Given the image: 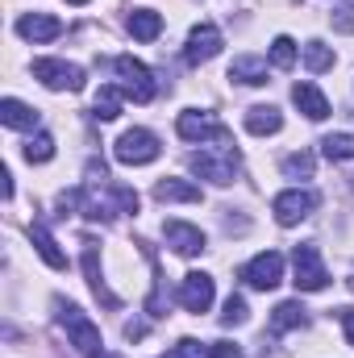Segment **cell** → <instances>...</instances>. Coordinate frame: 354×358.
<instances>
[{"mask_svg": "<svg viewBox=\"0 0 354 358\" xmlns=\"http://www.w3.org/2000/svg\"><path fill=\"white\" fill-rule=\"evenodd\" d=\"M92 358H121V355H108V350H100V355H92Z\"/></svg>", "mask_w": 354, "mask_h": 358, "instance_id": "e575fe53", "label": "cell"}, {"mask_svg": "<svg viewBox=\"0 0 354 358\" xmlns=\"http://www.w3.org/2000/svg\"><path fill=\"white\" fill-rule=\"evenodd\" d=\"M309 325V308L300 300H283L275 313H271V329L275 334H288V329H304Z\"/></svg>", "mask_w": 354, "mask_h": 358, "instance_id": "e0dca14e", "label": "cell"}, {"mask_svg": "<svg viewBox=\"0 0 354 358\" xmlns=\"http://www.w3.org/2000/svg\"><path fill=\"white\" fill-rule=\"evenodd\" d=\"M242 279H246L250 287H259V292H271V287L283 279V259H279L275 250H263V255H255V259L242 267Z\"/></svg>", "mask_w": 354, "mask_h": 358, "instance_id": "30bf717a", "label": "cell"}, {"mask_svg": "<svg viewBox=\"0 0 354 358\" xmlns=\"http://www.w3.org/2000/svg\"><path fill=\"white\" fill-rule=\"evenodd\" d=\"M67 4H88V0H67Z\"/></svg>", "mask_w": 354, "mask_h": 358, "instance_id": "d590c367", "label": "cell"}, {"mask_svg": "<svg viewBox=\"0 0 354 358\" xmlns=\"http://www.w3.org/2000/svg\"><path fill=\"white\" fill-rule=\"evenodd\" d=\"M208 358H242V346L238 342H213L208 346Z\"/></svg>", "mask_w": 354, "mask_h": 358, "instance_id": "f546056e", "label": "cell"}, {"mask_svg": "<svg viewBox=\"0 0 354 358\" xmlns=\"http://www.w3.org/2000/svg\"><path fill=\"white\" fill-rule=\"evenodd\" d=\"M304 63H309V71H330L334 67V50L325 42H309L304 46Z\"/></svg>", "mask_w": 354, "mask_h": 358, "instance_id": "d4e9b609", "label": "cell"}, {"mask_svg": "<svg viewBox=\"0 0 354 358\" xmlns=\"http://www.w3.org/2000/svg\"><path fill=\"white\" fill-rule=\"evenodd\" d=\"M125 338H129V342L146 338V325H142V321H129V325H125Z\"/></svg>", "mask_w": 354, "mask_h": 358, "instance_id": "d6a6232c", "label": "cell"}, {"mask_svg": "<svg viewBox=\"0 0 354 358\" xmlns=\"http://www.w3.org/2000/svg\"><path fill=\"white\" fill-rule=\"evenodd\" d=\"M0 121H4L8 129H38V113H34L29 104L13 100V96L0 100Z\"/></svg>", "mask_w": 354, "mask_h": 358, "instance_id": "d6986e66", "label": "cell"}, {"mask_svg": "<svg viewBox=\"0 0 354 358\" xmlns=\"http://www.w3.org/2000/svg\"><path fill=\"white\" fill-rule=\"evenodd\" d=\"M338 321H342V329H346V342L354 346V308H338Z\"/></svg>", "mask_w": 354, "mask_h": 358, "instance_id": "1f68e13d", "label": "cell"}, {"mask_svg": "<svg viewBox=\"0 0 354 358\" xmlns=\"http://www.w3.org/2000/svg\"><path fill=\"white\" fill-rule=\"evenodd\" d=\"M334 29H342V34H354V4L338 8V17H334Z\"/></svg>", "mask_w": 354, "mask_h": 358, "instance_id": "4dcf8cb0", "label": "cell"}, {"mask_svg": "<svg viewBox=\"0 0 354 358\" xmlns=\"http://www.w3.org/2000/svg\"><path fill=\"white\" fill-rule=\"evenodd\" d=\"M187 167L196 171L200 179H208V183H234L238 176V150L234 146H221V150H200V155H192L187 159Z\"/></svg>", "mask_w": 354, "mask_h": 358, "instance_id": "7a4b0ae2", "label": "cell"}, {"mask_svg": "<svg viewBox=\"0 0 354 358\" xmlns=\"http://www.w3.org/2000/svg\"><path fill=\"white\" fill-rule=\"evenodd\" d=\"M129 34H134L138 42H155V38L163 34V17H159L155 8H134V13H129Z\"/></svg>", "mask_w": 354, "mask_h": 358, "instance_id": "44dd1931", "label": "cell"}, {"mask_svg": "<svg viewBox=\"0 0 354 358\" xmlns=\"http://www.w3.org/2000/svg\"><path fill=\"white\" fill-rule=\"evenodd\" d=\"M283 176L288 179H309L313 176V155H304V150H300V155H288V159H283Z\"/></svg>", "mask_w": 354, "mask_h": 358, "instance_id": "83f0119b", "label": "cell"}, {"mask_svg": "<svg viewBox=\"0 0 354 358\" xmlns=\"http://www.w3.org/2000/svg\"><path fill=\"white\" fill-rule=\"evenodd\" d=\"M113 67H117V76H121V92H125V96H134L138 104H150V100H155V76H150L146 63H138L134 55H121Z\"/></svg>", "mask_w": 354, "mask_h": 358, "instance_id": "5b68a950", "label": "cell"}, {"mask_svg": "<svg viewBox=\"0 0 354 358\" xmlns=\"http://www.w3.org/2000/svg\"><path fill=\"white\" fill-rule=\"evenodd\" d=\"M271 63H275V67H283V71L296 63V42H292L288 34H279V38L271 42Z\"/></svg>", "mask_w": 354, "mask_h": 358, "instance_id": "484cf974", "label": "cell"}, {"mask_svg": "<svg viewBox=\"0 0 354 358\" xmlns=\"http://www.w3.org/2000/svg\"><path fill=\"white\" fill-rule=\"evenodd\" d=\"M29 242L38 246V255H42V263H46V267H55V271H67V255L59 250V242L50 238V229H46L42 221H34V225H29Z\"/></svg>", "mask_w": 354, "mask_h": 358, "instance_id": "2e32d148", "label": "cell"}, {"mask_svg": "<svg viewBox=\"0 0 354 358\" xmlns=\"http://www.w3.org/2000/svg\"><path fill=\"white\" fill-rule=\"evenodd\" d=\"M159 138L150 134V129H125L121 138H117V146H113V155H117V163H125V167H142V163H155L159 159Z\"/></svg>", "mask_w": 354, "mask_h": 358, "instance_id": "3957f363", "label": "cell"}, {"mask_svg": "<svg viewBox=\"0 0 354 358\" xmlns=\"http://www.w3.org/2000/svg\"><path fill=\"white\" fill-rule=\"evenodd\" d=\"M246 129L250 134H279L283 129V117H279V108H271V104H255V108H246Z\"/></svg>", "mask_w": 354, "mask_h": 358, "instance_id": "7402d4cb", "label": "cell"}, {"mask_svg": "<svg viewBox=\"0 0 354 358\" xmlns=\"http://www.w3.org/2000/svg\"><path fill=\"white\" fill-rule=\"evenodd\" d=\"M155 200H179V204H196L200 200V187L196 183H187V179H159L155 183Z\"/></svg>", "mask_w": 354, "mask_h": 358, "instance_id": "ffe728a7", "label": "cell"}, {"mask_svg": "<svg viewBox=\"0 0 354 358\" xmlns=\"http://www.w3.org/2000/svg\"><path fill=\"white\" fill-rule=\"evenodd\" d=\"M196 350H200V346H196V342H179L176 358H196Z\"/></svg>", "mask_w": 354, "mask_h": 358, "instance_id": "836d02e7", "label": "cell"}, {"mask_svg": "<svg viewBox=\"0 0 354 358\" xmlns=\"http://www.w3.org/2000/svg\"><path fill=\"white\" fill-rule=\"evenodd\" d=\"M84 275H88V287L92 296L104 304V308H121V296L117 292H108V283H104V275H100V246L96 242H84Z\"/></svg>", "mask_w": 354, "mask_h": 358, "instance_id": "7c38bea8", "label": "cell"}, {"mask_svg": "<svg viewBox=\"0 0 354 358\" xmlns=\"http://www.w3.org/2000/svg\"><path fill=\"white\" fill-rule=\"evenodd\" d=\"M163 238H167V246L183 255V259H192V255H200L204 250V234L196 229V225H187V221H167L163 225Z\"/></svg>", "mask_w": 354, "mask_h": 358, "instance_id": "4fadbf2b", "label": "cell"}, {"mask_svg": "<svg viewBox=\"0 0 354 358\" xmlns=\"http://www.w3.org/2000/svg\"><path fill=\"white\" fill-rule=\"evenodd\" d=\"M246 317H250V313H246V300H242V296H229V300H225V313H221V325L234 329V325H246Z\"/></svg>", "mask_w": 354, "mask_h": 358, "instance_id": "f1b7e54d", "label": "cell"}, {"mask_svg": "<svg viewBox=\"0 0 354 358\" xmlns=\"http://www.w3.org/2000/svg\"><path fill=\"white\" fill-rule=\"evenodd\" d=\"M321 155H325L330 163H346V159H354V138L351 134H330V138L321 142Z\"/></svg>", "mask_w": 354, "mask_h": 358, "instance_id": "cb8c5ba5", "label": "cell"}, {"mask_svg": "<svg viewBox=\"0 0 354 358\" xmlns=\"http://www.w3.org/2000/svg\"><path fill=\"white\" fill-rule=\"evenodd\" d=\"M17 34H21L25 42H55V38L63 34V21H59V17H46V13H25V17L17 21Z\"/></svg>", "mask_w": 354, "mask_h": 358, "instance_id": "5bb4252c", "label": "cell"}, {"mask_svg": "<svg viewBox=\"0 0 354 358\" xmlns=\"http://www.w3.org/2000/svg\"><path fill=\"white\" fill-rule=\"evenodd\" d=\"M229 80L250 84V88L267 84V59H259V55H242V59H234V63H229Z\"/></svg>", "mask_w": 354, "mask_h": 358, "instance_id": "ac0fdd59", "label": "cell"}, {"mask_svg": "<svg viewBox=\"0 0 354 358\" xmlns=\"http://www.w3.org/2000/svg\"><path fill=\"white\" fill-rule=\"evenodd\" d=\"M351 292H354V275H351Z\"/></svg>", "mask_w": 354, "mask_h": 358, "instance_id": "8d00e7d4", "label": "cell"}, {"mask_svg": "<svg viewBox=\"0 0 354 358\" xmlns=\"http://www.w3.org/2000/svg\"><path fill=\"white\" fill-rule=\"evenodd\" d=\"M292 271H296V287H300V292H321V287L330 283V271H325L321 250H317L313 242L292 250Z\"/></svg>", "mask_w": 354, "mask_h": 358, "instance_id": "8992f818", "label": "cell"}, {"mask_svg": "<svg viewBox=\"0 0 354 358\" xmlns=\"http://www.w3.org/2000/svg\"><path fill=\"white\" fill-rule=\"evenodd\" d=\"M25 159H29V163H46V159H55V138H50V134L29 138V142H25Z\"/></svg>", "mask_w": 354, "mask_h": 358, "instance_id": "4316f807", "label": "cell"}, {"mask_svg": "<svg viewBox=\"0 0 354 358\" xmlns=\"http://www.w3.org/2000/svg\"><path fill=\"white\" fill-rule=\"evenodd\" d=\"M176 134L183 142H204V138H217V142H225L229 134H225V125L213 117V113H200V108H183L176 121Z\"/></svg>", "mask_w": 354, "mask_h": 358, "instance_id": "ba28073f", "label": "cell"}, {"mask_svg": "<svg viewBox=\"0 0 354 358\" xmlns=\"http://www.w3.org/2000/svg\"><path fill=\"white\" fill-rule=\"evenodd\" d=\"M121 100H125V92L121 88H100L96 92V121H113V117H121Z\"/></svg>", "mask_w": 354, "mask_h": 358, "instance_id": "603a6c76", "label": "cell"}, {"mask_svg": "<svg viewBox=\"0 0 354 358\" xmlns=\"http://www.w3.org/2000/svg\"><path fill=\"white\" fill-rule=\"evenodd\" d=\"M179 304H183L187 313H208V304H213V275H204V271L183 275V283H179Z\"/></svg>", "mask_w": 354, "mask_h": 358, "instance_id": "8fae6325", "label": "cell"}, {"mask_svg": "<svg viewBox=\"0 0 354 358\" xmlns=\"http://www.w3.org/2000/svg\"><path fill=\"white\" fill-rule=\"evenodd\" d=\"M317 204H321V196H317L313 187H292V192H279V196L271 200V213H275L279 225H300Z\"/></svg>", "mask_w": 354, "mask_h": 358, "instance_id": "277c9868", "label": "cell"}, {"mask_svg": "<svg viewBox=\"0 0 354 358\" xmlns=\"http://www.w3.org/2000/svg\"><path fill=\"white\" fill-rule=\"evenodd\" d=\"M221 29L213 25V21H200L192 34H187V50H183V59L196 67V63H208V59H217L221 55Z\"/></svg>", "mask_w": 354, "mask_h": 358, "instance_id": "9c48e42d", "label": "cell"}, {"mask_svg": "<svg viewBox=\"0 0 354 358\" xmlns=\"http://www.w3.org/2000/svg\"><path fill=\"white\" fill-rule=\"evenodd\" d=\"M34 80H42L50 92H80L84 88V67L63 63V59H38L34 63Z\"/></svg>", "mask_w": 354, "mask_h": 358, "instance_id": "52a82bcc", "label": "cell"}, {"mask_svg": "<svg viewBox=\"0 0 354 358\" xmlns=\"http://www.w3.org/2000/svg\"><path fill=\"white\" fill-rule=\"evenodd\" d=\"M292 100H296V108H300L309 121H325V117H330V100L321 96L317 84H296V88H292Z\"/></svg>", "mask_w": 354, "mask_h": 358, "instance_id": "9a60e30c", "label": "cell"}, {"mask_svg": "<svg viewBox=\"0 0 354 358\" xmlns=\"http://www.w3.org/2000/svg\"><path fill=\"white\" fill-rule=\"evenodd\" d=\"M55 308H59V325L67 329V338H71V346L80 350V355H100V329L92 325L88 317L76 308V304H67V300H55Z\"/></svg>", "mask_w": 354, "mask_h": 358, "instance_id": "6da1fadb", "label": "cell"}]
</instances>
